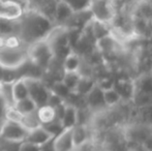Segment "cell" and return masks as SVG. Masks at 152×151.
Segmentation results:
<instances>
[{"instance_id": "obj_1", "label": "cell", "mask_w": 152, "mask_h": 151, "mask_svg": "<svg viewBox=\"0 0 152 151\" xmlns=\"http://www.w3.org/2000/svg\"><path fill=\"white\" fill-rule=\"evenodd\" d=\"M55 24L49 18L31 9H24L17 20V36L26 46L45 39Z\"/></svg>"}, {"instance_id": "obj_2", "label": "cell", "mask_w": 152, "mask_h": 151, "mask_svg": "<svg viewBox=\"0 0 152 151\" xmlns=\"http://www.w3.org/2000/svg\"><path fill=\"white\" fill-rule=\"evenodd\" d=\"M0 66L5 69H18L29 60L28 46L17 35L0 38Z\"/></svg>"}, {"instance_id": "obj_3", "label": "cell", "mask_w": 152, "mask_h": 151, "mask_svg": "<svg viewBox=\"0 0 152 151\" xmlns=\"http://www.w3.org/2000/svg\"><path fill=\"white\" fill-rule=\"evenodd\" d=\"M28 57L33 64L42 69L44 71H47L50 69L55 59L52 49L46 38L38 40L28 47Z\"/></svg>"}, {"instance_id": "obj_4", "label": "cell", "mask_w": 152, "mask_h": 151, "mask_svg": "<svg viewBox=\"0 0 152 151\" xmlns=\"http://www.w3.org/2000/svg\"><path fill=\"white\" fill-rule=\"evenodd\" d=\"M29 131H30L23 123L6 119L0 129V140L12 142H24Z\"/></svg>"}, {"instance_id": "obj_5", "label": "cell", "mask_w": 152, "mask_h": 151, "mask_svg": "<svg viewBox=\"0 0 152 151\" xmlns=\"http://www.w3.org/2000/svg\"><path fill=\"white\" fill-rule=\"evenodd\" d=\"M28 87L29 97L34 101L37 108L47 105L51 90L49 86L39 78H24Z\"/></svg>"}, {"instance_id": "obj_6", "label": "cell", "mask_w": 152, "mask_h": 151, "mask_svg": "<svg viewBox=\"0 0 152 151\" xmlns=\"http://www.w3.org/2000/svg\"><path fill=\"white\" fill-rule=\"evenodd\" d=\"M89 10L93 20L109 25H111L117 14L112 0H92Z\"/></svg>"}, {"instance_id": "obj_7", "label": "cell", "mask_w": 152, "mask_h": 151, "mask_svg": "<svg viewBox=\"0 0 152 151\" xmlns=\"http://www.w3.org/2000/svg\"><path fill=\"white\" fill-rule=\"evenodd\" d=\"M25 9V0H2L0 1V19L17 21Z\"/></svg>"}, {"instance_id": "obj_8", "label": "cell", "mask_w": 152, "mask_h": 151, "mask_svg": "<svg viewBox=\"0 0 152 151\" xmlns=\"http://www.w3.org/2000/svg\"><path fill=\"white\" fill-rule=\"evenodd\" d=\"M58 2L59 0H25V9L34 10L53 21Z\"/></svg>"}, {"instance_id": "obj_9", "label": "cell", "mask_w": 152, "mask_h": 151, "mask_svg": "<svg viewBox=\"0 0 152 151\" xmlns=\"http://www.w3.org/2000/svg\"><path fill=\"white\" fill-rule=\"evenodd\" d=\"M84 101H85V106H86L93 114L108 109V108L106 107V105H104V91H102L96 84L84 96Z\"/></svg>"}, {"instance_id": "obj_10", "label": "cell", "mask_w": 152, "mask_h": 151, "mask_svg": "<svg viewBox=\"0 0 152 151\" xmlns=\"http://www.w3.org/2000/svg\"><path fill=\"white\" fill-rule=\"evenodd\" d=\"M114 88L120 94L123 103H132L134 95V79H129V78L115 79Z\"/></svg>"}, {"instance_id": "obj_11", "label": "cell", "mask_w": 152, "mask_h": 151, "mask_svg": "<svg viewBox=\"0 0 152 151\" xmlns=\"http://www.w3.org/2000/svg\"><path fill=\"white\" fill-rule=\"evenodd\" d=\"M72 128H64L59 135L53 139L55 151H74L75 145L72 141Z\"/></svg>"}, {"instance_id": "obj_12", "label": "cell", "mask_w": 152, "mask_h": 151, "mask_svg": "<svg viewBox=\"0 0 152 151\" xmlns=\"http://www.w3.org/2000/svg\"><path fill=\"white\" fill-rule=\"evenodd\" d=\"M54 138H55L54 136L49 133L42 125H39V126L35 127V128L31 129V131H29L28 136H27L25 141L42 147V145H45V144L52 141Z\"/></svg>"}, {"instance_id": "obj_13", "label": "cell", "mask_w": 152, "mask_h": 151, "mask_svg": "<svg viewBox=\"0 0 152 151\" xmlns=\"http://www.w3.org/2000/svg\"><path fill=\"white\" fill-rule=\"evenodd\" d=\"M72 133L75 148L79 147L94 137L93 131L89 124H77L76 126L72 127Z\"/></svg>"}, {"instance_id": "obj_14", "label": "cell", "mask_w": 152, "mask_h": 151, "mask_svg": "<svg viewBox=\"0 0 152 151\" xmlns=\"http://www.w3.org/2000/svg\"><path fill=\"white\" fill-rule=\"evenodd\" d=\"M82 62L83 57L72 50L62 60V71L63 73H79Z\"/></svg>"}, {"instance_id": "obj_15", "label": "cell", "mask_w": 152, "mask_h": 151, "mask_svg": "<svg viewBox=\"0 0 152 151\" xmlns=\"http://www.w3.org/2000/svg\"><path fill=\"white\" fill-rule=\"evenodd\" d=\"M60 122L64 128H72L78 124V108L66 103L64 111L60 117Z\"/></svg>"}, {"instance_id": "obj_16", "label": "cell", "mask_w": 152, "mask_h": 151, "mask_svg": "<svg viewBox=\"0 0 152 151\" xmlns=\"http://www.w3.org/2000/svg\"><path fill=\"white\" fill-rule=\"evenodd\" d=\"M72 14H74V12L65 3H63V2L59 0L58 4H57L56 10H55L53 22H54L55 25L64 26L67 23V21L70 19V17L72 16Z\"/></svg>"}, {"instance_id": "obj_17", "label": "cell", "mask_w": 152, "mask_h": 151, "mask_svg": "<svg viewBox=\"0 0 152 151\" xmlns=\"http://www.w3.org/2000/svg\"><path fill=\"white\" fill-rule=\"evenodd\" d=\"M96 81L94 77H88V76H81L78 84L76 86V89L74 90L75 94L79 95L81 97H84L89 91L95 86Z\"/></svg>"}, {"instance_id": "obj_18", "label": "cell", "mask_w": 152, "mask_h": 151, "mask_svg": "<svg viewBox=\"0 0 152 151\" xmlns=\"http://www.w3.org/2000/svg\"><path fill=\"white\" fill-rule=\"evenodd\" d=\"M12 98H14L15 103L29 96L28 87H27L26 81H25L24 78H19L18 80H16L12 83Z\"/></svg>"}, {"instance_id": "obj_19", "label": "cell", "mask_w": 152, "mask_h": 151, "mask_svg": "<svg viewBox=\"0 0 152 151\" xmlns=\"http://www.w3.org/2000/svg\"><path fill=\"white\" fill-rule=\"evenodd\" d=\"M36 114H37L38 120H39L42 125L48 124V123L58 119L57 118L56 110L49 105H45V106H42V107L37 108Z\"/></svg>"}, {"instance_id": "obj_20", "label": "cell", "mask_w": 152, "mask_h": 151, "mask_svg": "<svg viewBox=\"0 0 152 151\" xmlns=\"http://www.w3.org/2000/svg\"><path fill=\"white\" fill-rule=\"evenodd\" d=\"M14 108L19 112L22 116H26V115L32 114L34 112L37 111V106L34 103V101L30 97H26L21 101H18L15 103Z\"/></svg>"}, {"instance_id": "obj_21", "label": "cell", "mask_w": 152, "mask_h": 151, "mask_svg": "<svg viewBox=\"0 0 152 151\" xmlns=\"http://www.w3.org/2000/svg\"><path fill=\"white\" fill-rule=\"evenodd\" d=\"M104 101L107 108H114L122 103V98L115 88L104 91Z\"/></svg>"}, {"instance_id": "obj_22", "label": "cell", "mask_w": 152, "mask_h": 151, "mask_svg": "<svg viewBox=\"0 0 152 151\" xmlns=\"http://www.w3.org/2000/svg\"><path fill=\"white\" fill-rule=\"evenodd\" d=\"M65 3L74 12H81L89 10L92 0H60Z\"/></svg>"}, {"instance_id": "obj_23", "label": "cell", "mask_w": 152, "mask_h": 151, "mask_svg": "<svg viewBox=\"0 0 152 151\" xmlns=\"http://www.w3.org/2000/svg\"><path fill=\"white\" fill-rule=\"evenodd\" d=\"M81 78V75L79 73H63L61 77V82L69 89L72 92L76 89V86L78 84L79 80Z\"/></svg>"}, {"instance_id": "obj_24", "label": "cell", "mask_w": 152, "mask_h": 151, "mask_svg": "<svg viewBox=\"0 0 152 151\" xmlns=\"http://www.w3.org/2000/svg\"><path fill=\"white\" fill-rule=\"evenodd\" d=\"M95 81H96V85H97L102 91L114 88L115 78H113V77H111V76H102V77H99V78H95Z\"/></svg>"}, {"instance_id": "obj_25", "label": "cell", "mask_w": 152, "mask_h": 151, "mask_svg": "<svg viewBox=\"0 0 152 151\" xmlns=\"http://www.w3.org/2000/svg\"><path fill=\"white\" fill-rule=\"evenodd\" d=\"M7 104L3 99V97L0 95V129L3 123L6 120V110H7Z\"/></svg>"}, {"instance_id": "obj_26", "label": "cell", "mask_w": 152, "mask_h": 151, "mask_svg": "<svg viewBox=\"0 0 152 151\" xmlns=\"http://www.w3.org/2000/svg\"><path fill=\"white\" fill-rule=\"evenodd\" d=\"M19 151H40V147L32 143H29L27 141H24L21 143Z\"/></svg>"}, {"instance_id": "obj_27", "label": "cell", "mask_w": 152, "mask_h": 151, "mask_svg": "<svg viewBox=\"0 0 152 151\" xmlns=\"http://www.w3.org/2000/svg\"><path fill=\"white\" fill-rule=\"evenodd\" d=\"M140 147H142V149L144 151H152V131L143 140Z\"/></svg>"}, {"instance_id": "obj_28", "label": "cell", "mask_w": 152, "mask_h": 151, "mask_svg": "<svg viewBox=\"0 0 152 151\" xmlns=\"http://www.w3.org/2000/svg\"><path fill=\"white\" fill-rule=\"evenodd\" d=\"M40 151H55L54 146H53V140L49 142V143L42 145V147H40Z\"/></svg>"}, {"instance_id": "obj_29", "label": "cell", "mask_w": 152, "mask_h": 151, "mask_svg": "<svg viewBox=\"0 0 152 151\" xmlns=\"http://www.w3.org/2000/svg\"><path fill=\"white\" fill-rule=\"evenodd\" d=\"M149 25H150V28L152 30V16L150 17V19H149Z\"/></svg>"}, {"instance_id": "obj_30", "label": "cell", "mask_w": 152, "mask_h": 151, "mask_svg": "<svg viewBox=\"0 0 152 151\" xmlns=\"http://www.w3.org/2000/svg\"><path fill=\"white\" fill-rule=\"evenodd\" d=\"M149 74H150V76L152 77V65H151V67H150V69H149Z\"/></svg>"}, {"instance_id": "obj_31", "label": "cell", "mask_w": 152, "mask_h": 151, "mask_svg": "<svg viewBox=\"0 0 152 151\" xmlns=\"http://www.w3.org/2000/svg\"><path fill=\"white\" fill-rule=\"evenodd\" d=\"M134 1H137V2H141V1H143V0H134Z\"/></svg>"}, {"instance_id": "obj_32", "label": "cell", "mask_w": 152, "mask_h": 151, "mask_svg": "<svg viewBox=\"0 0 152 151\" xmlns=\"http://www.w3.org/2000/svg\"><path fill=\"white\" fill-rule=\"evenodd\" d=\"M150 127H151V131H152V125H151V126H150Z\"/></svg>"}, {"instance_id": "obj_33", "label": "cell", "mask_w": 152, "mask_h": 151, "mask_svg": "<svg viewBox=\"0 0 152 151\" xmlns=\"http://www.w3.org/2000/svg\"><path fill=\"white\" fill-rule=\"evenodd\" d=\"M0 1H2V0H0Z\"/></svg>"}]
</instances>
